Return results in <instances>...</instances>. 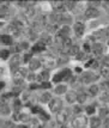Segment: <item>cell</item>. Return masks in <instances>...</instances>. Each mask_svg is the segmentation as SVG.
Here are the masks:
<instances>
[{
    "label": "cell",
    "instance_id": "obj_1",
    "mask_svg": "<svg viewBox=\"0 0 109 128\" xmlns=\"http://www.w3.org/2000/svg\"><path fill=\"white\" fill-rule=\"evenodd\" d=\"M61 106H62V102L59 98H55V100H52L49 102V108L53 112H58L61 110Z\"/></svg>",
    "mask_w": 109,
    "mask_h": 128
},
{
    "label": "cell",
    "instance_id": "obj_2",
    "mask_svg": "<svg viewBox=\"0 0 109 128\" xmlns=\"http://www.w3.org/2000/svg\"><path fill=\"white\" fill-rule=\"evenodd\" d=\"M72 124L74 128H84V126L86 124V118L84 116H77L73 118Z\"/></svg>",
    "mask_w": 109,
    "mask_h": 128
},
{
    "label": "cell",
    "instance_id": "obj_3",
    "mask_svg": "<svg viewBox=\"0 0 109 128\" xmlns=\"http://www.w3.org/2000/svg\"><path fill=\"white\" fill-rule=\"evenodd\" d=\"M67 116H68V112L67 110H60V112H58L56 121L60 124H65V122L67 121Z\"/></svg>",
    "mask_w": 109,
    "mask_h": 128
},
{
    "label": "cell",
    "instance_id": "obj_4",
    "mask_svg": "<svg viewBox=\"0 0 109 128\" xmlns=\"http://www.w3.org/2000/svg\"><path fill=\"white\" fill-rule=\"evenodd\" d=\"M98 14H99V12L97 11V8L96 7H89V8H86V11H85V17H87V18H93V17H97Z\"/></svg>",
    "mask_w": 109,
    "mask_h": 128
},
{
    "label": "cell",
    "instance_id": "obj_5",
    "mask_svg": "<svg viewBox=\"0 0 109 128\" xmlns=\"http://www.w3.org/2000/svg\"><path fill=\"white\" fill-rule=\"evenodd\" d=\"M96 79H97V77L91 72H87V73H84V74H83V82H84V83H91V82L96 80Z\"/></svg>",
    "mask_w": 109,
    "mask_h": 128
},
{
    "label": "cell",
    "instance_id": "obj_6",
    "mask_svg": "<svg viewBox=\"0 0 109 128\" xmlns=\"http://www.w3.org/2000/svg\"><path fill=\"white\" fill-rule=\"evenodd\" d=\"M84 24L83 23H76L74 24V32L77 34V36H82L83 34H84Z\"/></svg>",
    "mask_w": 109,
    "mask_h": 128
},
{
    "label": "cell",
    "instance_id": "obj_7",
    "mask_svg": "<svg viewBox=\"0 0 109 128\" xmlns=\"http://www.w3.org/2000/svg\"><path fill=\"white\" fill-rule=\"evenodd\" d=\"M101 73L104 78H109V65L104 64L103 66L101 67Z\"/></svg>",
    "mask_w": 109,
    "mask_h": 128
},
{
    "label": "cell",
    "instance_id": "obj_8",
    "mask_svg": "<svg viewBox=\"0 0 109 128\" xmlns=\"http://www.w3.org/2000/svg\"><path fill=\"white\" fill-rule=\"evenodd\" d=\"M66 100L68 103H74V100H77V95L74 92H67L66 94Z\"/></svg>",
    "mask_w": 109,
    "mask_h": 128
},
{
    "label": "cell",
    "instance_id": "obj_9",
    "mask_svg": "<svg viewBox=\"0 0 109 128\" xmlns=\"http://www.w3.org/2000/svg\"><path fill=\"white\" fill-rule=\"evenodd\" d=\"M92 50L95 53H97V54H101L103 52V46L101 44V43H95L92 46Z\"/></svg>",
    "mask_w": 109,
    "mask_h": 128
},
{
    "label": "cell",
    "instance_id": "obj_10",
    "mask_svg": "<svg viewBox=\"0 0 109 128\" xmlns=\"http://www.w3.org/2000/svg\"><path fill=\"white\" fill-rule=\"evenodd\" d=\"M90 122H91V127L92 128H97L101 126V120L98 117H92Z\"/></svg>",
    "mask_w": 109,
    "mask_h": 128
},
{
    "label": "cell",
    "instance_id": "obj_11",
    "mask_svg": "<svg viewBox=\"0 0 109 128\" xmlns=\"http://www.w3.org/2000/svg\"><path fill=\"white\" fill-rule=\"evenodd\" d=\"M41 66V62L38 61V60H36V59H34V60H31L30 61V68L31 70H36V68H38V67Z\"/></svg>",
    "mask_w": 109,
    "mask_h": 128
},
{
    "label": "cell",
    "instance_id": "obj_12",
    "mask_svg": "<svg viewBox=\"0 0 109 128\" xmlns=\"http://www.w3.org/2000/svg\"><path fill=\"white\" fill-rule=\"evenodd\" d=\"M0 40H3V42H4L5 44H11L12 43L11 36H9V35H3V36H0Z\"/></svg>",
    "mask_w": 109,
    "mask_h": 128
},
{
    "label": "cell",
    "instance_id": "obj_13",
    "mask_svg": "<svg viewBox=\"0 0 109 128\" xmlns=\"http://www.w3.org/2000/svg\"><path fill=\"white\" fill-rule=\"evenodd\" d=\"M18 64H19V58H18V56H13L12 60L10 61V66H11L12 68H17Z\"/></svg>",
    "mask_w": 109,
    "mask_h": 128
},
{
    "label": "cell",
    "instance_id": "obj_14",
    "mask_svg": "<svg viewBox=\"0 0 109 128\" xmlns=\"http://www.w3.org/2000/svg\"><path fill=\"white\" fill-rule=\"evenodd\" d=\"M60 36H62V38H66L67 37V35L70 34V28L68 26H64V28L60 30Z\"/></svg>",
    "mask_w": 109,
    "mask_h": 128
},
{
    "label": "cell",
    "instance_id": "obj_15",
    "mask_svg": "<svg viewBox=\"0 0 109 128\" xmlns=\"http://www.w3.org/2000/svg\"><path fill=\"white\" fill-rule=\"evenodd\" d=\"M40 100H41L42 103H47V102H49V100H50V95H49L48 92H44V94H42V95H41Z\"/></svg>",
    "mask_w": 109,
    "mask_h": 128
},
{
    "label": "cell",
    "instance_id": "obj_16",
    "mask_svg": "<svg viewBox=\"0 0 109 128\" xmlns=\"http://www.w3.org/2000/svg\"><path fill=\"white\" fill-rule=\"evenodd\" d=\"M89 92L92 96H96L98 94V86L97 85H91V86L89 88Z\"/></svg>",
    "mask_w": 109,
    "mask_h": 128
},
{
    "label": "cell",
    "instance_id": "obj_17",
    "mask_svg": "<svg viewBox=\"0 0 109 128\" xmlns=\"http://www.w3.org/2000/svg\"><path fill=\"white\" fill-rule=\"evenodd\" d=\"M65 92H66V86H64V85H59L58 88H55V94H58V95L65 94Z\"/></svg>",
    "mask_w": 109,
    "mask_h": 128
},
{
    "label": "cell",
    "instance_id": "obj_18",
    "mask_svg": "<svg viewBox=\"0 0 109 128\" xmlns=\"http://www.w3.org/2000/svg\"><path fill=\"white\" fill-rule=\"evenodd\" d=\"M68 53H70L71 55H77V54L79 53L78 47H77V46H71V47H70V50H68Z\"/></svg>",
    "mask_w": 109,
    "mask_h": 128
},
{
    "label": "cell",
    "instance_id": "obj_19",
    "mask_svg": "<svg viewBox=\"0 0 109 128\" xmlns=\"http://www.w3.org/2000/svg\"><path fill=\"white\" fill-rule=\"evenodd\" d=\"M53 6H54L56 10H62V7L65 6V4H64L62 1H54V2H53Z\"/></svg>",
    "mask_w": 109,
    "mask_h": 128
},
{
    "label": "cell",
    "instance_id": "obj_20",
    "mask_svg": "<svg viewBox=\"0 0 109 128\" xmlns=\"http://www.w3.org/2000/svg\"><path fill=\"white\" fill-rule=\"evenodd\" d=\"M77 100H78L79 103H84V102L86 100V95H85V94H79V95H77Z\"/></svg>",
    "mask_w": 109,
    "mask_h": 128
},
{
    "label": "cell",
    "instance_id": "obj_21",
    "mask_svg": "<svg viewBox=\"0 0 109 128\" xmlns=\"http://www.w3.org/2000/svg\"><path fill=\"white\" fill-rule=\"evenodd\" d=\"M48 77H49V74H48V72H42L40 76H38L37 78L40 79V80H47L48 79Z\"/></svg>",
    "mask_w": 109,
    "mask_h": 128
},
{
    "label": "cell",
    "instance_id": "obj_22",
    "mask_svg": "<svg viewBox=\"0 0 109 128\" xmlns=\"http://www.w3.org/2000/svg\"><path fill=\"white\" fill-rule=\"evenodd\" d=\"M0 112H3V114H9V112H10V108L7 106H0Z\"/></svg>",
    "mask_w": 109,
    "mask_h": 128
},
{
    "label": "cell",
    "instance_id": "obj_23",
    "mask_svg": "<svg viewBox=\"0 0 109 128\" xmlns=\"http://www.w3.org/2000/svg\"><path fill=\"white\" fill-rule=\"evenodd\" d=\"M101 100H109V92L108 91H103V92H102V95H101Z\"/></svg>",
    "mask_w": 109,
    "mask_h": 128
},
{
    "label": "cell",
    "instance_id": "obj_24",
    "mask_svg": "<svg viewBox=\"0 0 109 128\" xmlns=\"http://www.w3.org/2000/svg\"><path fill=\"white\" fill-rule=\"evenodd\" d=\"M18 118H19L21 121H24V122H25V121H28V120H29V117H28V115H25V114H21V115H19V117H18Z\"/></svg>",
    "mask_w": 109,
    "mask_h": 128
},
{
    "label": "cell",
    "instance_id": "obj_25",
    "mask_svg": "<svg viewBox=\"0 0 109 128\" xmlns=\"http://www.w3.org/2000/svg\"><path fill=\"white\" fill-rule=\"evenodd\" d=\"M0 56H1L3 59H6V58L9 56V52H7V50H1V52H0Z\"/></svg>",
    "mask_w": 109,
    "mask_h": 128
},
{
    "label": "cell",
    "instance_id": "obj_26",
    "mask_svg": "<svg viewBox=\"0 0 109 128\" xmlns=\"http://www.w3.org/2000/svg\"><path fill=\"white\" fill-rule=\"evenodd\" d=\"M86 112L89 114V115L93 114V112H95V108H93V106H87V108H86Z\"/></svg>",
    "mask_w": 109,
    "mask_h": 128
},
{
    "label": "cell",
    "instance_id": "obj_27",
    "mask_svg": "<svg viewBox=\"0 0 109 128\" xmlns=\"http://www.w3.org/2000/svg\"><path fill=\"white\" fill-rule=\"evenodd\" d=\"M64 46H71V40L68 38V37L64 38Z\"/></svg>",
    "mask_w": 109,
    "mask_h": 128
},
{
    "label": "cell",
    "instance_id": "obj_28",
    "mask_svg": "<svg viewBox=\"0 0 109 128\" xmlns=\"http://www.w3.org/2000/svg\"><path fill=\"white\" fill-rule=\"evenodd\" d=\"M77 58H78V60H83V58H85V54L84 53H78Z\"/></svg>",
    "mask_w": 109,
    "mask_h": 128
},
{
    "label": "cell",
    "instance_id": "obj_29",
    "mask_svg": "<svg viewBox=\"0 0 109 128\" xmlns=\"http://www.w3.org/2000/svg\"><path fill=\"white\" fill-rule=\"evenodd\" d=\"M90 4H91V7H95V6L99 5V4H101V2H99V1H95V2H93V1H91V2H90Z\"/></svg>",
    "mask_w": 109,
    "mask_h": 128
},
{
    "label": "cell",
    "instance_id": "obj_30",
    "mask_svg": "<svg viewBox=\"0 0 109 128\" xmlns=\"http://www.w3.org/2000/svg\"><path fill=\"white\" fill-rule=\"evenodd\" d=\"M101 116H104V115H105V114H107V110H105V109H101Z\"/></svg>",
    "mask_w": 109,
    "mask_h": 128
},
{
    "label": "cell",
    "instance_id": "obj_31",
    "mask_svg": "<svg viewBox=\"0 0 109 128\" xmlns=\"http://www.w3.org/2000/svg\"><path fill=\"white\" fill-rule=\"evenodd\" d=\"M4 86H5V84H4V83H0V89H3Z\"/></svg>",
    "mask_w": 109,
    "mask_h": 128
},
{
    "label": "cell",
    "instance_id": "obj_32",
    "mask_svg": "<svg viewBox=\"0 0 109 128\" xmlns=\"http://www.w3.org/2000/svg\"><path fill=\"white\" fill-rule=\"evenodd\" d=\"M17 128H25V127H23V126H19V127H17Z\"/></svg>",
    "mask_w": 109,
    "mask_h": 128
},
{
    "label": "cell",
    "instance_id": "obj_33",
    "mask_svg": "<svg viewBox=\"0 0 109 128\" xmlns=\"http://www.w3.org/2000/svg\"><path fill=\"white\" fill-rule=\"evenodd\" d=\"M61 128H67V127H65V126H62V127H61Z\"/></svg>",
    "mask_w": 109,
    "mask_h": 128
},
{
    "label": "cell",
    "instance_id": "obj_34",
    "mask_svg": "<svg viewBox=\"0 0 109 128\" xmlns=\"http://www.w3.org/2000/svg\"><path fill=\"white\" fill-rule=\"evenodd\" d=\"M107 85H108V86H109V82H108V84H107Z\"/></svg>",
    "mask_w": 109,
    "mask_h": 128
}]
</instances>
